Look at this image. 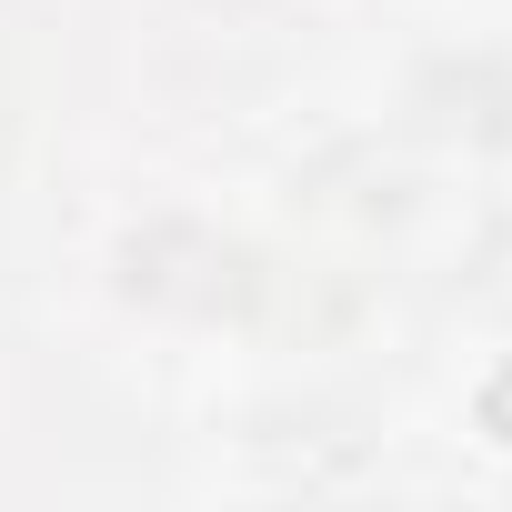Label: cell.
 Returning a JSON list of instances; mask_svg holds the SVG:
<instances>
[{"instance_id": "cell-1", "label": "cell", "mask_w": 512, "mask_h": 512, "mask_svg": "<svg viewBox=\"0 0 512 512\" xmlns=\"http://www.w3.org/2000/svg\"><path fill=\"white\" fill-rule=\"evenodd\" d=\"M121 292L161 322H241L262 302V251L211 221H141L121 241Z\"/></svg>"}, {"instance_id": "cell-2", "label": "cell", "mask_w": 512, "mask_h": 512, "mask_svg": "<svg viewBox=\"0 0 512 512\" xmlns=\"http://www.w3.org/2000/svg\"><path fill=\"white\" fill-rule=\"evenodd\" d=\"M402 121L422 141H462V151H512V61L462 41V51H432L402 91Z\"/></svg>"}, {"instance_id": "cell-3", "label": "cell", "mask_w": 512, "mask_h": 512, "mask_svg": "<svg viewBox=\"0 0 512 512\" xmlns=\"http://www.w3.org/2000/svg\"><path fill=\"white\" fill-rule=\"evenodd\" d=\"M472 292H482V302H502V312H512V221H502V231H492V241H482V262H472Z\"/></svg>"}, {"instance_id": "cell-4", "label": "cell", "mask_w": 512, "mask_h": 512, "mask_svg": "<svg viewBox=\"0 0 512 512\" xmlns=\"http://www.w3.org/2000/svg\"><path fill=\"white\" fill-rule=\"evenodd\" d=\"M0 11H11V0H0Z\"/></svg>"}]
</instances>
